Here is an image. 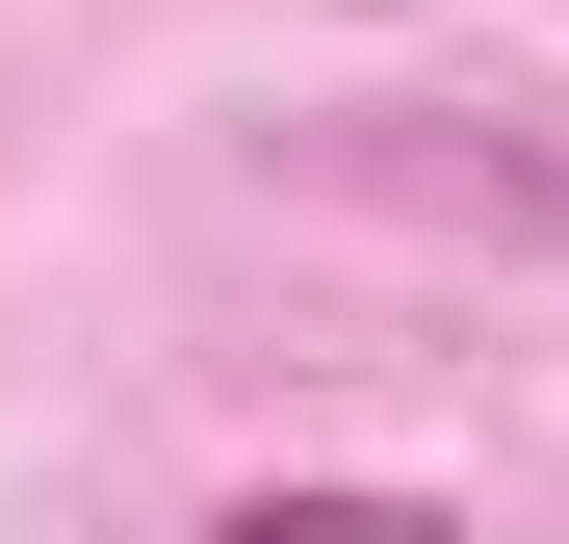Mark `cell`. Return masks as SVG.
I'll use <instances>...</instances> for the list:
<instances>
[{
	"instance_id": "obj_1",
	"label": "cell",
	"mask_w": 569,
	"mask_h": 544,
	"mask_svg": "<svg viewBox=\"0 0 569 544\" xmlns=\"http://www.w3.org/2000/svg\"><path fill=\"white\" fill-rule=\"evenodd\" d=\"M208 544H466V518H440V493H233Z\"/></svg>"
}]
</instances>
